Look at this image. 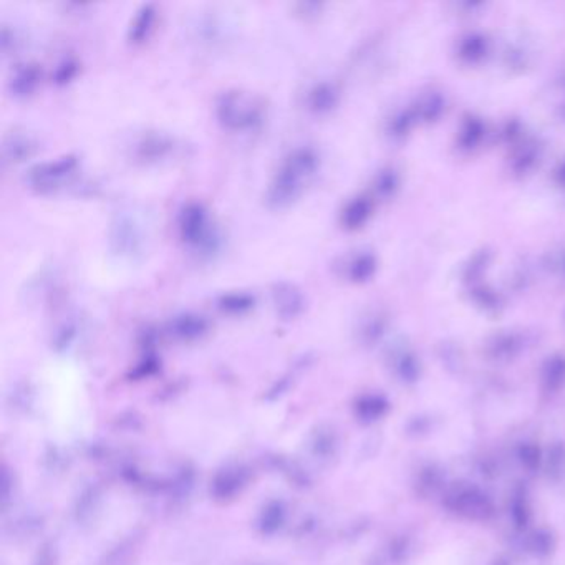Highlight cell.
Segmentation results:
<instances>
[{
	"mask_svg": "<svg viewBox=\"0 0 565 565\" xmlns=\"http://www.w3.org/2000/svg\"><path fill=\"white\" fill-rule=\"evenodd\" d=\"M173 140L161 133H148L136 145V157L146 163H157L173 151Z\"/></svg>",
	"mask_w": 565,
	"mask_h": 565,
	"instance_id": "cell-10",
	"label": "cell"
},
{
	"mask_svg": "<svg viewBox=\"0 0 565 565\" xmlns=\"http://www.w3.org/2000/svg\"><path fill=\"white\" fill-rule=\"evenodd\" d=\"M295 11L301 13L302 17H312L322 11V4L319 2H301V4H295Z\"/></svg>",
	"mask_w": 565,
	"mask_h": 565,
	"instance_id": "cell-33",
	"label": "cell"
},
{
	"mask_svg": "<svg viewBox=\"0 0 565 565\" xmlns=\"http://www.w3.org/2000/svg\"><path fill=\"white\" fill-rule=\"evenodd\" d=\"M77 166L78 157L75 155H65L52 161H45L28 169L27 182L36 193H52L72 176Z\"/></svg>",
	"mask_w": 565,
	"mask_h": 565,
	"instance_id": "cell-6",
	"label": "cell"
},
{
	"mask_svg": "<svg viewBox=\"0 0 565 565\" xmlns=\"http://www.w3.org/2000/svg\"><path fill=\"white\" fill-rule=\"evenodd\" d=\"M398 370H400L403 378L411 380V382L418 378V372H420V368H418V361H416V359H415L411 353H403V355L400 357Z\"/></svg>",
	"mask_w": 565,
	"mask_h": 565,
	"instance_id": "cell-29",
	"label": "cell"
},
{
	"mask_svg": "<svg viewBox=\"0 0 565 565\" xmlns=\"http://www.w3.org/2000/svg\"><path fill=\"white\" fill-rule=\"evenodd\" d=\"M157 19V9L153 4H143L133 17L132 24L128 27V40L132 44L145 42Z\"/></svg>",
	"mask_w": 565,
	"mask_h": 565,
	"instance_id": "cell-14",
	"label": "cell"
},
{
	"mask_svg": "<svg viewBox=\"0 0 565 565\" xmlns=\"http://www.w3.org/2000/svg\"><path fill=\"white\" fill-rule=\"evenodd\" d=\"M415 115L413 109H405L395 115L390 121V134L395 138H403L407 133L411 130L413 123H415Z\"/></svg>",
	"mask_w": 565,
	"mask_h": 565,
	"instance_id": "cell-24",
	"label": "cell"
},
{
	"mask_svg": "<svg viewBox=\"0 0 565 565\" xmlns=\"http://www.w3.org/2000/svg\"><path fill=\"white\" fill-rule=\"evenodd\" d=\"M553 267L559 270V274H561V276L565 277V247L562 251H561V253L557 254L555 262H553Z\"/></svg>",
	"mask_w": 565,
	"mask_h": 565,
	"instance_id": "cell-35",
	"label": "cell"
},
{
	"mask_svg": "<svg viewBox=\"0 0 565 565\" xmlns=\"http://www.w3.org/2000/svg\"><path fill=\"white\" fill-rule=\"evenodd\" d=\"M383 325H385L383 324V319H382L380 315H375V317H372V319L367 322V325H365V328H363L365 332H363V334L368 338L380 337V334H382V330H383Z\"/></svg>",
	"mask_w": 565,
	"mask_h": 565,
	"instance_id": "cell-32",
	"label": "cell"
},
{
	"mask_svg": "<svg viewBox=\"0 0 565 565\" xmlns=\"http://www.w3.org/2000/svg\"><path fill=\"white\" fill-rule=\"evenodd\" d=\"M77 73H78V61H73V59H65L57 65L52 78H53V84L67 85L75 78Z\"/></svg>",
	"mask_w": 565,
	"mask_h": 565,
	"instance_id": "cell-25",
	"label": "cell"
},
{
	"mask_svg": "<svg viewBox=\"0 0 565 565\" xmlns=\"http://www.w3.org/2000/svg\"><path fill=\"white\" fill-rule=\"evenodd\" d=\"M376 267H378V262H376L375 254L370 253V251H360V253L350 257V261L347 262V277L355 284H363V282H368L375 276Z\"/></svg>",
	"mask_w": 565,
	"mask_h": 565,
	"instance_id": "cell-15",
	"label": "cell"
},
{
	"mask_svg": "<svg viewBox=\"0 0 565 565\" xmlns=\"http://www.w3.org/2000/svg\"><path fill=\"white\" fill-rule=\"evenodd\" d=\"M443 109H445L443 97L438 93H433V95H428L418 101L416 109H413V115L416 120L434 121L441 117Z\"/></svg>",
	"mask_w": 565,
	"mask_h": 565,
	"instance_id": "cell-20",
	"label": "cell"
},
{
	"mask_svg": "<svg viewBox=\"0 0 565 565\" xmlns=\"http://www.w3.org/2000/svg\"><path fill=\"white\" fill-rule=\"evenodd\" d=\"M181 241L201 255H214L221 249L222 238L203 203L190 201L178 214Z\"/></svg>",
	"mask_w": 565,
	"mask_h": 565,
	"instance_id": "cell-2",
	"label": "cell"
},
{
	"mask_svg": "<svg viewBox=\"0 0 565 565\" xmlns=\"http://www.w3.org/2000/svg\"><path fill=\"white\" fill-rule=\"evenodd\" d=\"M398 184H400V180H398L395 169H382L375 178V191L382 198H390L397 191Z\"/></svg>",
	"mask_w": 565,
	"mask_h": 565,
	"instance_id": "cell-21",
	"label": "cell"
},
{
	"mask_svg": "<svg viewBox=\"0 0 565 565\" xmlns=\"http://www.w3.org/2000/svg\"><path fill=\"white\" fill-rule=\"evenodd\" d=\"M216 117L229 132H253L264 123V101L242 90H229L217 98Z\"/></svg>",
	"mask_w": 565,
	"mask_h": 565,
	"instance_id": "cell-3",
	"label": "cell"
},
{
	"mask_svg": "<svg viewBox=\"0 0 565 565\" xmlns=\"http://www.w3.org/2000/svg\"><path fill=\"white\" fill-rule=\"evenodd\" d=\"M109 251L123 261H134L145 253L146 232L140 217L128 209L117 211L109 228Z\"/></svg>",
	"mask_w": 565,
	"mask_h": 565,
	"instance_id": "cell-4",
	"label": "cell"
},
{
	"mask_svg": "<svg viewBox=\"0 0 565 565\" xmlns=\"http://www.w3.org/2000/svg\"><path fill=\"white\" fill-rule=\"evenodd\" d=\"M338 100H340V93L335 85L330 82H319L311 86V90L307 92L305 105L307 109L315 115H327L337 107Z\"/></svg>",
	"mask_w": 565,
	"mask_h": 565,
	"instance_id": "cell-9",
	"label": "cell"
},
{
	"mask_svg": "<svg viewBox=\"0 0 565 565\" xmlns=\"http://www.w3.org/2000/svg\"><path fill=\"white\" fill-rule=\"evenodd\" d=\"M36 151V140L24 133H11L4 140V157L7 163H24L25 159L34 157Z\"/></svg>",
	"mask_w": 565,
	"mask_h": 565,
	"instance_id": "cell-12",
	"label": "cell"
},
{
	"mask_svg": "<svg viewBox=\"0 0 565 565\" xmlns=\"http://www.w3.org/2000/svg\"><path fill=\"white\" fill-rule=\"evenodd\" d=\"M372 201L367 196H357L350 199L340 213V224L347 230L363 228L372 216Z\"/></svg>",
	"mask_w": 565,
	"mask_h": 565,
	"instance_id": "cell-11",
	"label": "cell"
},
{
	"mask_svg": "<svg viewBox=\"0 0 565 565\" xmlns=\"http://www.w3.org/2000/svg\"><path fill=\"white\" fill-rule=\"evenodd\" d=\"M555 178L559 181V184L561 186H565V161H562V165L559 166L557 169V174H555Z\"/></svg>",
	"mask_w": 565,
	"mask_h": 565,
	"instance_id": "cell-36",
	"label": "cell"
},
{
	"mask_svg": "<svg viewBox=\"0 0 565 565\" xmlns=\"http://www.w3.org/2000/svg\"><path fill=\"white\" fill-rule=\"evenodd\" d=\"M519 457L522 461V464L528 469H536L541 463V451L539 448L534 445L521 446L519 449Z\"/></svg>",
	"mask_w": 565,
	"mask_h": 565,
	"instance_id": "cell-30",
	"label": "cell"
},
{
	"mask_svg": "<svg viewBox=\"0 0 565 565\" xmlns=\"http://www.w3.org/2000/svg\"><path fill=\"white\" fill-rule=\"evenodd\" d=\"M169 328H171V334H174L176 337L191 340V338L201 337L205 334L207 320L199 313H180L171 320Z\"/></svg>",
	"mask_w": 565,
	"mask_h": 565,
	"instance_id": "cell-13",
	"label": "cell"
},
{
	"mask_svg": "<svg viewBox=\"0 0 565 565\" xmlns=\"http://www.w3.org/2000/svg\"><path fill=\"white\" fill-rule=\"evenodd\" d=\"M519 350V340L514 335H501L496 337L491 345V353L496 359L503 360V359H511L514 357Z\"/></svg>",
	"mask_w": 565,
	"mask_h": 565,
	"instance_id": "cell-22",
	"label": "cell"
},
{
	"mask_svg": "<svg viewBox=\"0 0 565 565\" xmlns=\"http://www.w3.org/2000/svg\"><path fill=\"white\" fill-rule=\"evenodd\" d=\"M513 519H514L517 528H521V529L528 526V522H529V509L526 505V501L516 499L513 503Z\"/></svg>",
	"mask_w": 565,
	"mask_h": 565,
	"instance_id": "cell-31",
	"label": "cell"
},
{
	"mask_svg": "<svg viewBox=\"0 0 565 565\" xmlns=\"http://www.w3.org/2000/svg\"><path fill=\"white\" fill-rule=\"evenodd\" d=\"M445 505L456 516L476 522L489 521L496 511L493 499L471 484H456L451 488L446 494Z\"/></svg>",
	"mask_w": 565,
	"mask_h": 565,
	"instance_id": "cell-5",
	"label": "cell"
},
{
	"mask_svg": "<svg viewBox=\"0 0 565 565\" xmlns=\"http://www.w3.org/2000/svg\"><path fill=\"white\" fill-rule=\"evenodd\" d=\"M272 301L276 305V312L286 319H295L305 309V297L302 290L292 282H277L272 287Z\"/></svg>",
	"mask_w": 565,
	"mask_h": 565,
	"instance_id": "cell-7",
	"label": "cell"
},
{
	"mask_svg": "<svg viewBox=\"0 0 565 565\" xmlns=\"http://www.w3.org/2000/svg\"><path fill=\"white\" fill-rule=\"evenodd\" d=\"M441 482H443L441 472L434 468H428L421 474L420 489L423 493L433 494L436 489L441 488Z\"/></svg>",
	"mask_w": 565,
	"mask_h": 565,
	"instance_id": "cell-28",
	"label": "cell"
},
{
	"mask_svg": "<svg viewBox=\"0 0 565 565\" xmlns=\"http://www.w3.org/2000/svg\"><path fill=\"white\" fill-rule=\"evenodd\" d=\"M42 78L40 65L34 61H27L13 69L9 78V92L13 98H28L36 90Z\"/></svg>",
	"mask_w": 565,
	"mask_h": 565,
	"instance_id": "cell-8",
	"label": "cell"
},
{
	"mask_svg": "<svg viewBox=\"0 0 565 565\" xmlns=\"http://www.w3.org/2000/svg\"><path fill=\"white\" fill-rule=\"evenodd\" d=\"M320 168V157L312 146H299L287 153L265 191V203L270 209H284L294 205L307 184Z\"/></svg>",
	"mask_w": 565,
	"mask_h": 565,
	"instance_id": "cell-1",
	"label": "cell"
},
{
	"mask_svg": "<svg viewBox=\"0 0 565 565\" xmlns=\"http://www.w3.org/2000/svg\"><path fill=\"white\" fill-rule=\"evenodd\" d=\"M217 309L229 315L251 312L255 307V297L249 292H228L217 297Z\"/></svg>",
	"mask_w": 565,
	"mask_h": 565,
	"instance_id": "cell-16",
	"label": "cell"
},
{
	"mask_svg": "<svg viewBox=\"0 0 565 565\" xmlns=\"http://www.w3.org/2000/svg\"><path fill=\"white\" fill-rule=\"evenodd\" d=\"M488 53V38L481 34H469V36L461 38L459 47H457V55L463 61L468 63H478L482 61Z\"/></svg>",
	"mask_w": 565,
	"mask_h": 565,
	"instance_id": "cell-17",
	"label": "cell"
},
{
	"mask_svg": "<svg viewBox=\"0 0 565 565\" xmlns=\"http://www.w3.org/2000/svg\"><path fill=\"white\" fill-rule=\"evenodd\" d=\"M482 136H484V126H482L481 121L469 117L459 130L457 141L463 149H474L481 143Z\"/></svg>",
	"mask_w": 565,
	"mask_h": 565,
	"instance_id": "cell-19",
	"label": "cell"
},
{
	"mask_svg": "<svg viewBox=\"0 0 565 565\" xmlns=\"http://www.w3.org/2000/svg\"><path fill=\"white\" fill-rule=\"evenodd\" d=\"M542 383L549 391H559L565 386V357L553 355L542 368Z\"/></svg>",
	"mask_w": 565,
	"mask_h": 565,
	"instance_id": "cell-18",
	"label": "cell"
},
{
	"mask_svg": "<svg viewBox=\"0 0 565 565\" xmlns=\"http://www.w3.org/2000/svg\"><path fill=\"white\" fill-rule=\"evenodd\" d=\"M537 157H539V148H537V145L536 143H528L517 153L514 169L519 174H524L536 165Z\"/></svg>",
	"mask_w": 565,
	"mask_h": 565,
	"instance_id": "cell-23",
	"label": "cell"
},
{
	"mask_svg": "<svg viewBox=\"0 0 565 565\" xmlns=\"http://www.w3.org/2000/svg\"><path fill=\"white\" fill-rule=\"evenodd\" d=\"M530 553L536 555H547L553 551V536L545 530H537L529 537Z\"/></svg>",
	"mask_w": 565,
	"mask_h": 565,
	"instance_id": "cell-26",
	"label": "cell"
},
{
	"mask_svg": "<svg viewBox=\"0 0 565 565\" xmlns=\"http://www.w3.org/2000/svg\"><path fill=\"white\" fill-rule=\"evenodd\" d=\"M549 474L555 481L565 476V448L562 446H555L549 455Z\"/></svg>",
	"mask_w": 565,
	"mask_h": 565,
	"instance_id": "cell-27",
	"label": "cell"
},
{
	"mask_svg": "<svg viewBox=\"0 0 565 565\" xmlns=\"http://www.w3.org/2000/svg\"><path fill=\"white\" fill-rule=\"evenodd\" d=\"M73 335H75V327L73 325H65L61 328V334H59V343H61V345L69 343L72 340Z\"/></svg>",
	"mask_w": 565,
	"mask_h": 565,
	"instance_id": "cell-34",
	"label": "cell"
}]
</instances>
